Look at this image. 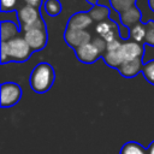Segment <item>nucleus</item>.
<instances>
[{
	"mask_svg": "<svg viewBox=\"0 0 154 154\" xmlns=\"http://www.w3.org/2000/svg\"><path fill=\"white\" fill-rule=\"evenodd\" d=\"M55 79V72L51 64L38 63L30 73V87L36 94L47 93Z\"/></svg>",
	"mask_w": 154,
	"mask_h": 154,
	"instance_id": "f257e3e1",
	"label": "nucleus"
},
{
	"mask_svg": "<svg viewBox=\"0 0 154 154\" xmlns=\"http://www.w3.org/2000/svg\"><path fill=\"white\" fill-rule=\"evenodd\" d=\"M7 46H8V59L10 61H14V63L26 61L34 52L28 45L24 36H17L16 38L8 41Z\"/></svg>",
	"mask_w": 154,
	"mask_h": 154,
	"instance_id": "f03ea898",
	"label": "nucleus"
},
{
	"mask_svg": "<svg viewBox=\"0 0 154 154\" xmlns=\"http://www.w3.org/2000/svg\"><path fill=\"white\" fill-rule=\"evenodd\" d=\"M22 97V88L14 82H4L0 87V105L2 108L12 107Z\"/></svg>",
	"mask_w": 154,
	"mask_h": 154,
	"instance_id": "7ed1b4c3",
	"label": "nucleus"
},
{
	"mask_svg": "<svg viewBox=\"0 0 154 154\" xmlns=\"http://www.w3.org/2000/svg\"><path fill=\"white\" fill-rule=\"evenodd\" d=\"M24 38L32 51H41L46 47L48 41L47 28H35L23 32Z\"/></svg>",
	"mask_w": 154,
	"mask_h": 154,
	"instance_id": "20e7f679",
	"label": "nucleus"
},
{
	"mask_svg": "<svg viewBox=\"0 0 154 154\" xmlns=\"http://www.w3.org/2000/svg\"><path fill=\"white\" fill-rule=\"evenodd\" d=\"M64 40L70 47L76 49L77 47H79L82 45L91 42V35L87 30L72 29V28H67L66 26L65 32H64Z\"/></svg>",
	"mask_w": 154,
	"mask_h": 154,
	"instance_id": "39448f33",
	"label": "nucleus"
},
{
	"mask_svg": "<svg viewBox=\"0 0 154 154\" xmlns=\"http://www.w3.org/2000/svg\"><path fill=\"white\" fill-rule=\"evenodd\" d=\"M75 54L77 59L83 64H93L99 58H102L101 52L97 49V47L93 42H88L85 45H82L75 49Z\"/></svg>",
	"mask_w": 154,
	"mask_h": 154,
	"instance_id": "423d86ee",
	"label": "nucleus"
},
{
	"mask_svg": "<svg viewBox=\"0 0 154 154\" xmlns=\"http://www.w3.org/2000/svg\"><path fill=\"white\" fill-rule=\"evenodd\" d=\"M42 16H41L40 8H35V7H31V6H28V5L20 6L17 11V18H18V22L20 24V30L24 26L34 24Z\"/></svg>",
	"mask_w": 154,
	"mask_h": 154,
	"instance_id": "0eeeda50",
	"label": "nucleus"
},
{
	"mask_svg": "<svg viewBox=\"0 0 154 154\" xmlns=\"http://www.w3.org/2000/svg\"><path fill=\"white\" fill-rule=\"evenodd\" d=\"M119 52L123 57V60L126 61V60H132L136 58H142L144 53V47H143V43H138L136 41L130 40V41H125L122 43Z\"/></svg>",
	"mask_w": 154,
	"mask_h": 154,
	"instance_id": "6e6552de",
	"label": "nucleus"
},
{
	"mask_svg": "<svg viewBox=\"0 0 154 154\" xmlns=\"http://www.w3.org/2000/svg\"><path fill=\"white\" fill-rule=\"evenodd\" d=\"M95 31L99 34L100 37H102L107 43L118 38L117 37V32L119 34V30H118V25L117 23H114L111 18L107 19V20H103V22H100L96 24L95 26Z\"/></svg>",
	"mask_w": 154,
	"mask_h": 154,
	"instance_id": "1a4fd4ad",
	"label": "nucleus"
},
{
	"mask_svg": "<svg viewBox=\"0 0 154 154\" xmlns=\"http://www.w3.org/2000/svg\"><path fill=\"white\" fill-rule=\"evenodd\" d=\"M143 65H144V63L142 61V58H136V59H132V60L124 61L117 70L119 71V73L123 77L131 78V77L137 76L138 73H142Z\"/></svg>",
	"mask_w": 154,
	"mask_h": 154,
	"instance_id": "9d476101",
	"label": "nucleus"
},
{
	"mask_svg": "<svg viewBox=\"0 0 154 154\" xmlns=\"http://www.w3.org/2000/svg\"><path fill=\"white\" fill-rule=\"evenodd\" d=\"M93 22L94 20L91 19L89 12H76L70 17L67 22V28L85 30L88 26L93 24Z\"/></svg>",
	"mask_w": 154,
	"mask_h": 154,
	"instance_id": "9b49d317",
	"label": "nucleus"
},
{
	"mask_svg": "<svg viewBox=\"0 0 154 154\" xmlns=\"http://www.w3.org/2000/svg\"><path fill=\"white\" fill-rule=\"evenodd\" d=\"M142 19V13L140 11V8L137 6H132L130 8H128L126 11L119 13V22L122 25L126 26V28H131L132 25L140 23Z\"/></svg>",
	"mask_w": 154,
	"mask_h": 154,
	"instance_id": "f8f14e48",
	"label": "nucleus"
},
{
	"mask_svg": "<svg viewBox=\"0 0 154 154\" xmlns=\"http://www.w3.org/2000/svg\"><path fill=\"white\" fill-rule=\"evenodd\" d=\"M19 30H20V28H18L16 25V23H13L11 20H2L0 24L1 41L8 42V41L16 38L17 36H19Z\"/></svg>",
	"mask_w": 154,
	"mask_h": 154,
	"instance_id": "ddd939ff",
	"label": "nucleus"
},
{
	"mask_svg": "<svg viewBox=\"0 0 154 154\" xmlns=\"http://www.w3.org/2000/svg\"><path fill=\"white\" fill-rule=\"evenodd\" d=\"M88 12H89L91 19L95 20V22H97V23L109 19V14H111V11H109V8L107 6L99 5V4L97 5H94L90 8V11H88Z\"/></svg>",
	"mask_w": 154,
	"mask_h": 154,
	"instance_id": "4468645a",
	"label": "nucleus"
},
{
	"mask_svg": "<svg viewBox=\"0 0 154 154\" xmlns=\"http://www.w3.org/2000/svg\"><path fill=\"white\" fill-rule=\"evenodd\" d=\"M120 48V47H119ZM118 49H113V51H106V53L102 55V59L105 60L106 65H108L109 67L113 69H118L122 64H123V57Z\"/></svg>",
	"mask_w": 154,
	"mask_h": 154,
	"instance_id": "2eb2a0df",
	"label": "nucleus"
},
{
	"mask_svg": "<svg viewBox=\"0 0 154 154\" xmlns=\"http://www.w3.org/2000/svg\"><path fill=\"white\" fill-rule=\"evenodd\" d=\"M119 154H148V153H147V148H144L142 144L130 141L122 146Z\"/></svg>",
	"mask_w": 154,
	"mask_h": 154,
	"instance_id": "dca6fc26",
	"label": "nucleus"
},
{
	"mask_svg": "<svg viewBox=\"0 0 154 154\" xmlns=\"http://www.w3.org/2000/svg\"><path fill=\"white\" fill-rule=\"evenodd\" d=\"M130 38L138 43H143L146 40V25L140 22L130 28Z\"/></svg>",
	"mask_w": 154,
	"mask_h": 154,
	"instance_id": "f3484780",
	"label": "nucleus"
},
{
	"mask_svg": "<svg viewBox=\"0 0 154 154\" xmlns=\"http://www.w3.org/2000/svg\"><path fill=\"white\" fill-rule=\"evenodd\" d=\"M43 8L47 14H49L51 17H55L60 14L63 10V5L59 0H46L43 4Z\"/></svg>",
	"mask_w": 154,
	"mask_h": 154,
	"instance_id": "a211bd4d",
	"label": "nucleus"
},
{
	"mask_svg": "<svg viewBox=\"0 0 154 154\" xmlns=\"http://www.w3.org/2000/svg\"><path fill=\"white\" fill-rule=\"evenodd\" d=\"M135 2L136 0H109V5L118 13H122L128 8L135 6Z\"/></svg>",
	"mask_w": 154,
	"mask_h": 154,
	"instance_id": "6ab92c4d",
	"label": "nucleus"
},
{
	"mask_svg": "<svg viewBox=\"0 0 154 154\" xmlns=\"http://www.w3.org/2000/svg\"><path fill=\"white\" fill-rule=\"evenodd\" d=\"M142 75H143V77H144L150 84L154 85V59L147 61V63L143 65Z\"/></svg>",
	"mask_w": 154,
	"mask_h": 154,
	"instance_id": "aec40b11",
	"label": "nucleus"
},
{
	"mask_svg": "<svg viewBox=\"0 0 154 154\" xmlns=\"http://www.w3.org/2000/svg\"><path fill=\"white\" fill-rule=\"evenodd\" d=\"M146 40L144 43L154 46V20H149L146 24Z\"/></svg>",
	"mask_w": 154,
	"mask_h": 154,
	"instance_id": "412c9836",
	"label": "nucleus"
},
{
	"mask_svg": "<svg viewBox=\"0 0 154 154\" xmlns=\"http://www.w3.org/2000/svg\"><path fill=\"white\" fill-rule=\"evenodd\" d=\"M18 4H19V0H1L0 10L2 13L11 12L18 8Z\"/></svg>",
	"mask_w": 154,
	"mask_h": 154,
	"instance_id": "4be33fe9",
	"label": "nucleus"
},
{
	"mask_svg": "<svg viewBox=\"0 0 154 154\" xmlns=\"http://www.w3.org/2000/svg\"><path fill=\"white\" fill-rule=\"evenodd\" d=\"M96 47H97V49L101 52V54L103 55L105 53H106V51H107V42L102 38V37H100V36H97V37H95L93 41H91Z\"/></svg>",
	"mask_w": 154,
	"mask_h": 154,
	"instance_id": "5701e85b",
	"label": "nucleus"
},
{
	"mask_svg": "<svg viewBox=\"0 0 154 154\" xmlns=\"http://www.w3.org/2000/svg\"><path fill=\"white\" fill-rule=\"evenodd\" d=\"M8 61H10V59H8V46H7V42L1 41V64H6Z\"/></svg>",
	"mask_w": 154,
	"mask_h": 154,
	"instance_id": "b1692460",
	"label": "nucleus"
},
{
	"mask_svg": "<svg viewBox=\"0 0 154 154\" xmlns=\"http://www.w3.org/2000/svg\"><path fill=\"white\" fill-rule=\"evenodd\" d=\"M122 43H123V42H122L119 38H116V40H113V41H111V42L107 43V51L118 49V48L122 46Z\"/></svg>",
	"mask_w": 154,
	"mask_h": 154,
	"instance_id": "393cba45",
	"label": "nucleus"
},
{
	"mask_svg": "<svg viewBox=\"0 0 154 154\" xmlns=\"http://www.w3.org/2000/svg\"><path fill=\"white\" fill-rule=\"evenodd\" d=\"M24 5L35 7V8H40V6L42 5V0H22Z\"/></svg>",
	"mask_w": 154,
	"mask_h": 154,
	"instance_id": "a878e982",
	"label": "nucleus"
},
{
	"mask_svg": "<svg viewBox=\"0 0 154 154\" xmlns=\"http://www.w3.org/2000/svg\"><path fill=\"white\" fill-rule=\"evenodd\" d=\"M147 153L148 154H154V141L150 142V144L147 147Z\"/></svg>",
	"mask_w": 154,
	"mask_h": 154,
	"instance_id": "bb28decb",
	"label": "nucleus"
},
{
	"mask_svg": "<svg viewBox=\"0 0 154 154\" xmlns=\"http://www.w3.org/2000/svg\"><path fill=\"white\" fill-rule=\"evenodd\" d=\"M148 5H149V8L154 11V0H148Z\"/></svg>",
	"mask_w": 154,
	"mask_h": 154,
	"instance_id": "cd10ccee",
	"label": "nucleus"
},
{
	"mask_svg": "<svg viewBox=\"0 0 154 154\" xmlns=\"http://www.w3.org/2000/svg\"><path fill=\"white\" fill-rule=\"evenodd\" d=\"M87 1H88L89 4H91L93 6H94V5H97V2H99V0H87Z\"/></svg>",
	"mask_w": 154,
	"mask_h": 154,
	"instance_id": "c85d7f7f",
	"label": "nucleus"
}]
</instances>
